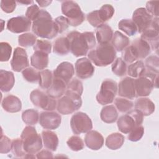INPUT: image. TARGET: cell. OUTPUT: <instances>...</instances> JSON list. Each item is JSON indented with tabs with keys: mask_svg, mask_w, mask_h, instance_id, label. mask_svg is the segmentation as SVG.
Segmentation results:
<instances>
[{
	"mask_svg": "<svg viewBox=\"0 0 159 159\" xmlns=\"http://www.w3.org/2000/svg\"><path fill=\"white\" fill-rule=\"evenodd\" d=\"M30 99L34 106L45 111H53L57 106V102L55 99L37 89L31 92Z\"/></svg>",
	"mask_w": 159,
	"mask_h": 159,
	"instance_id": "11",
	"label": "cell"
},
{
	"mask_svg": "<svg viewBox=\"0 0 159 159\" xmlns=\"http://www.w3.org/2000/svg\"><path fill=\"white\" fill-rule=\"evenodd\" d=\"M68 146L73 151H80L84 148V142L81 138L78 136H71L66 142Z\"/></svg>",
	"mask_w": 159,
	"mask_h": 159,
	"instance_id": "43",
	"label": "cell"
},
{
	"mask_svg": "<svg viewBox=\"0 0 159 159\" xmlns=\"http://www.w3.org/2000/svg\"><path fill=\"white\" fill-rule=\"evenodd\" d=\"M70 45V51L76 57L85 56L89 50L93 48L96 45V39L93 32L71 31L66 36Z\"/></svg>",
	"mask_w": 159,
	"mask_h": 159,
	"instance_id": "1",
	"label": "cell"
},
{
	"mask_svg": "<svg viewBox=\"0 0 159 159\" xmlns=\"http://www.w3.org/2000/svg\"><path fill=\"white\" fill-rule=\"evenodd\" d=\"M114 12V8L111 4H104L99 10H98L99 17L103 23L111 19L113 16Z\"/></svg>",
	"mask_w": 159,
	"mask_h": 159,
	"instance_id": "39",
	"label": "cell"
},
{
	"mask_svg": "<svg viewBox=\"0 0 159 159\" xmlns=\"http://www.w3.org/2000/svg\"><path fill=\"white\" fill-rule=\"evenodd\" d=\"M1 106L6 112L15 113L20 111L22 109V103L20 100L16 96L8 95L2 101Z\"/></svg>",
	"mask_w": 159,
	"mask_h": 159,
	"instance_id": "22",
	"label": "cell"
},
{
	"mask_svg": "<svg viewBox=\"0 0 159 159\" xmlns=\"http://www.w3.org/2000/svg\"><path fill=\"white\" fill-rule=\"evenodd\" d=\"M53 75L49 70H43L39 72V86L43 89H48L53 81Z\"/></svg>",
	"mask_w": 159,
	"mask_h": 159,
	"instance_id": "35",
	"label": "cell"
},
{
	"mask_svg": "<svg viewBox=\"0 0 159 159\" xmlns=\"http://www.w3.org/2000/svg\"><path fill=\"white\" fill-rule=\"evenodd\" d=\"M67 91L77 93L81 96L83 91V86L81 81L76 78H73L67 85Z\"/></svg>",
	"mask_w": 159,
	"mask_h": 159,
	"instance_id": "48",
	"label": "cell"
},
{
	"mask_svg": "<svg viewBox=\"0 0 159 159\" xmlns=\"http://www.w3.org/2000/svg\"><path fill=\"white\" fill-rule=\"evenodd\" d=\"M61 122V116L54 111H45L40 114L39 123L45 129L53 130L57 129Z\"/></svg>",
	"mask_w": 159,
	"mask_h": 159,
	"instance_id": "15",
	"label": "cell"
},
{
	"mask_svg": "<svg viewBox=\"0 0 159 159\" xmlns=\"http://www.w3.org/2000/svg\"><path fill=\"white\" fill-rule=\"evenodd\" d=\"M158 74L147 71L143 75L134 80L137 96H147L155 86L158 88Z\"/></svg>",
	"mask_w": 159,
	"mask_h": 159,
	"instance_id": "5",
	"label": "cell"
},
{
	"mask_svg": "<svg viewBox=\"0 0 159 159\" xmlns=\"http://www.w3.org/2000/svg\"><path fill=\"white\" fill-rule=\"evenodd\" d=\"M20 139L23 148L27 153L35 154L42 148L41 137L34 127L30 125L25 127L21 134Z\"/></svg>",
	"mask_w": 159,
	"mask_h": 159,
	"instance_id": "4",
	"label": "cell"
},
{
	"mask_svg": "<svg viewBox=\"0 0 159 159\" xmlns=\"http://www.w3.org/2000/svg\"><path fill=\"white\" fill-rule=\"evenodd\" d=\"M118 28L127 35L132 36L137 32V28L132 20L129 19H122L118 24Z\"/></svg>",
	"mask_w": 159,
	"mask_h": 159,
	"instance_id": "34",
	"label": "cell"
},
{
	"mask_svg": "<svg viewBox=\"0 0 159 159\" xmlns=\"http://www.w3.org/2000/svg\"><path fill=\"white\" fill-rule=\"evenodd\" d=\"M74 73L73 65L70 62L64 61L58 65L53 71V75L54 77L63 80L68 84L72 78Z\"/></svg>",
	"mask_w": 159,
	"mask_h": 159,
	"instance_id": "19",
	"label": "cell"
},
{
	"mask_svg": "<svg viewBox=\"0 0 159 159\" xmlns=\"http://www.w3.org/2000/svg\"><path fill=\"white\" fill-rule=\"evenodd\" d=\"M100 117L103 122L107 124H111L114 123L117 119L118 112L114 106H106L101 109Z\"/></svg>",
	"mask_w": 159,
	"mask_h": 159,
	"instance_id": "30",
	"label": "cell"
},
{
	"mask_svg": "<svg viewBox=\"0 0 159 159\" xmlns=\"http://www.w3.org/2000/svg\"><path fill=\"white\" fill-rule=\"evenodd\" d=\"M12 141L7 136L1 134L0 139V153H7L9 152L12 149Z\"/></svg>",
	"mask_w": 159,
	"mask_h": 159,
	"instance_id": "51",
	"label": "cell"
},
{
	"mask_svg": "<svg viewBox=\"0 0 159 159\" xmlns=\"http://www.w3.org/2000/svg\"><path fill=\"white\" fill-rule=\"evenodd\" d=\"M131 45L134 48L138 59L145 58L151 52L152 49L149 44L141 38L135 39Z\"/></svg>",
	"mask_w": 159,
	"mask_h": 159,
	"instance_id": "24",
	"label": "cell"
},
{
	"mask_svg": "<svg viewBox=\"0 0 159 159\" xmlns=\"http://www.w3.org/2000/svg\"><path fill=\"white\" fill-rule=\"evenodd\" d=\"M40 9L36 4H33L29 6L26 11L25 17L30 20H34L38 16Z\"/></svg>",
	"mask_w": 159,
	"mask_h": 159,
	"instance_id": "54",
	"label": "cell"
},
{
	"mask_svg": "<svg viewBox=\"0 0 159 159\" xmlns=\"http://www.w3.org/2000/svg\"><path fill=\"white\" fill-rule=\"evenodd\" d=\"M112 45L118 52L124 50L130 43L129 39L119 31H116L111 40Z\"/></svg>",
	"mask_w": 159,
	"mask_h": 159,
	"instance_id": "29",
	"label": "cell"
},
{
	"mask_svg": "<svg viewBox=\"0 0 159 159\" xmlns=\"http://www.w3.org/2000/svg\"><path fill=\"white\" fill-rule=\"evenodd\" d=\"M67 85L68 84L63 80L53 76L52 83L47 89V93L49 96L53 99L59 98L65 93Z\"/></svg>",
	"mask_w": 159,
	"mask_h": 159,
	"instance_id": "21",
	"label": "cell"
},
{
	"mask_svg": "<svg viewBox=\"0 0 159 159\" xmlns=\"http://www.w3.org/2000/svg\"><path fill=\"white\" fill-rule=\"evenodd\" d=\"M36 2H37L39 6L42 7H47L52 2V1H36Z\"/></svg>",
	"mask_w": 159,
	"mask_h": 159,
	"instance_id": "57",
	"label": "cell"
},
{
	"mask_svg": "<svg viewBox=\"0 0 159 159\" xmlns=\"http://www.w3.org/2000/svg\"><path fill=\"white\" fill-rule=\"evenodd\" d=\"M152 20V16L144 7L137 8L132 15V20L137 26V31L141 34L150 27Z\"/></svg>",
	"mask_w": 159,
	"mask_h": 159,
	"instance_id": "12",
	"label": "cell"
},
{
	"mask_svg": "<svg viewBox=\"0 0 159 159\" xmlns=\"http://www.w3.org/2000/svg\"><path fill=\"white\" fill-rule=\"evenodd\" d=\"M81 95L66 90L65 96L58 100L57 109L60 114L67 115L77 111L81 107Z\"/></svg>",
	"mask_w": 159,
	"mask_h": 159,
	"instance_id": "6",
	"label": "cell"
},
{
	"mask_svg": "<svg viewBox=\"0 0 159 159\" xmlns=\"http://www.w3.org/2000/svg\"><path fill=\"white\" fill-rule=\"evenodd\" d=\"M123 60L127 63H132L138 60V57L132 45L126 47L122 53Z\"/></svg>",
	"mask_w": 159,
	"mask_h": 159,
	"instance_id": "47",
	"label": "cell"
},
{
	"mask_svg": "<svg viewBox=\"0 0 159 159\" xmlns=\"http://www.w3.org/2000/svg\"><path fill=\"white\" fill-rule=\"evenodd\" d=\"M34 51L42 52L47 54L51 52L52 43L48 40H37L35 45L33 47Z\"/></svg>",
	"mask_w": 159,
	"mask_h": 159,
	"instance_id": "44",
	"label": "cell"
},
{
	"mask_svg": "<svg viewBox=\"0 0 159 159\" xmlns=\"http://www.w3.org/2000/svg\"><path fill=\"white\" fill-rule=\"evenodd\" d=\"M140 38L146 41L152 50L158 48V18L153 19L150 27L142 33Z\"/></svg>",
	"mask_w": 159,
	"mask_h": 159,
	"instance_id": "13",
	"label": "cell"
},
{
	"mask_svg": "<svg viewBox=\"0 0 159 159\" xmlns=\"http://www.w3.org/2000/svg\"><path fill=\"white\" fill-rule=\"evenodd\" d=\"M29 65V62L25 50L20 47H16L11 61L12 69L14 71L20 72L27 67Z\"/></svg>",
	"mask_w": 159,
	"mask_h": 159,
	"instance_id": "16",
	"label": "cell"
},
{
	"mask_svg": "<svg viewBox=\"0 0 159 159\" xmlns=\"http://www.w3.org/2000/svg\"><path fill=\"white\" fill-rule=\"evenodd\" d=\"M14 83L15 78L12 72L0 70V89L2 92H8L11 90Z\"/></svg>",
	"mask_w": 159,
	"mask_h": 159,
	"instance_id": "26",
	"label": "cell"
},
{
	"mask_svg": "<svg viewBox=\"0 0 159 159\" xmlns=\"http://www.w3.org/2000/svg\"><path fill=\"white\" fill-rule=\"evenodd\" d=\"M86 145L93 150H99L104 144L103 136L96 130H89L84 137Z\"/></svg>",
	"mask_w": 159,
	"mask_h": 159,
	"instance_id": "20",
	"label": "cell"
},
{
	"mask_svg": "<svg viewBox=\"0 0 159 159\" xmlns=\"http://www.w3.org/2000/svg\"><path fill=\"white\" fill-rule=\"evenodd\" d=\"M11 150L13 155L17 158H24L27 155L23 148L22 140L20 139H16L12 140Z\"/></svg>",
	"mask_w": 159,
	"mask_h": 159,
	"instance_id": "42",
	"label": "cell"
},
{
	"mask_svg": "<svg viewBox=\"0 0 159 159\" xmlns=\"http://www.w3.org/2000/svg\"><path fill=\"white\" fill-rule=\"evenodd\" d=\"M111 68L112 72L118 76H122L126 75L127 64L121 58H117L114 61Z\"/></svg>",
	"mask_w": 159,
	"mask_h": 159,
	"instance_id": "37",
	"label": "cell"
},
{
	"mask_svg": "<svg viewBox=\"0 0 159 159\" xmlns=\"http://www.w3.org/2000/svg\"><path fill=\"white\" fill-rule=\"evenodd\" d=\"M42 137L44 147L51 151H56L58 145V138L57 134L50 130H43Z\"/></svg>",
	"mask_w": 159,
	"mask_h": 159,
	"instance_id": "28",
	"label": "cell"
},
{
	"mask_svg": "<svg viewBox=\"0 0 159 159\" xmlns=\"http://www.w3.org/2000/svg\"><path fill=\"white\" fill-rule=\"evenodd\" d=\"M125 140L124 136L118 132L110 134L106 139V145L111 150H117L120 148Z\"/></svg>",
	"mask_w": 159,
	"mask_h": 159,
	"instance_id": "31",
	"label": "cell"
},
{
	"mask_svg": "<svg viewBox=\"0 0 159 159\" xmlns=\"http://www.w3.org/2000/svg\"><path fill=\"white\" fill-rule=\"evenodd\" d=\"M70 126L75 134H81L91 130L93 128V123L86 113L78 112L72 116Z\"/></svg>",
	"mask_w": 159,
	"mask_h": 159,
	"instance_id": "10",
	"label": "cell"
},
{
	"mask_svg": "<svg viewBox=\"0 0 159 159\" xmlns=\"http://www.w3.org/2000/svg\"><path fill=\"white\" fill-rule=\"evenodd\" d=\"M158 1H150L146 4V10L147 11L156 17L158 16Z\"/></svg>",
	"mask_w": 159,
	"mask_h": 159,
	"instance_id": "53",
	"label": "cell"
},
{
	"mask_svg": "<svg viewBox=\"0 0 159 159\" xmlns=\"http://www.w3.org/2000/svg\"><path fill=\"white\" fill-rule=\"evenodd\" d=\"M30 63L37 70H43L48 64V55L47 53L35 51L30 57Z\"/></svg>",
	"mask_w": 159,
	"mask_h": 159,
	"instance_id": "27",
	"label": "cell"
},
{
	"mask_svg": "<svg viewBox=\"0 0 159 159\" xmlns=\"http://www.w3.org/2000/svg\"><path fill=\"white\" fill-rule=\"evenodd\" d=\"M113 30L111 27L106 24H103L97 27L96 30V39L99 44L108 43L112 40L113 37Z\"/></svg>",
	"mask_w": 159,
	"mask_h": 159,
	"instance_id": "25",
	"label": "cell"
},
{
	"mask_svg": "<svg viewBox=\"0 0 159 159\" xmlns=\"http://www.w3.org/2000/svg\"><path fill=\"white\" fill-rule=\"evenodd\" d=\"M12 53V47L9 43L5 42L0 43V53L1 61H7L9 60Z\"/></svg>",
	"mask_w": 159,
	"mask_h": 159,
	"instance_id": "45",
	"label": "cell"
},
{
	"mask_svg": "<svg viewBox=\"0 0 159 159\" xmlns=\"http://www.w3.org/2000/svg\"><path fill=\"white\" fill-rule=\"evenodd\" d=\"M117 91V84L111 79H106L101 84L99 92L96 99L101 105L111 104L113 102Z\"/></svg>",
	"mask_w": 159,
	"mask_h": 159,
	"instance_id": "9",
	"label": "cell"
},
{
	"mask_svg": "<svg viewBox=\"0 0 159 159\" xmlns=\"http://www.w3.org/2000/svg\"><path fill=\"white\" fill-rule=\"evenodd\" d=\"M37 158H53V154L50 150H42L37 153Z\"/></svg>",
	"mask_w": 159,
	"mask_h": 159,
	"instance_id": "56",
	"label": "cell"
},
{
	"mask_svg": "<svg viewBox=\"0 0 159 159\" xmlns=\"http://www.w3.org/2000/svg\"><path fill=\"white\" fill-rule=\"evenodd\" d=\"M22 119L27 125H35L39 120V112L37 110L33 109H27L22 112Z\"/></svg>",
	"mask_w": 159,
	"mask_h": 159,
	"instance_id": "36",
	"label": "cell"
},
{
	"mask_svg": "<svg viewBox=\"0 0 159 159\" xmlns=\"http://www.w3.org/2000/svg\"><path fill=\"white\" fill-rule=\"evenodd\" d=\"M158 57L155 55H151L145 60V66L148 71L158 74Z\"/></svg>",
	"mask_w": 159,
	"mask_h": 159,
	"instance_id": "46",
	"label": "cell"
},
{
	"mask_svg": "<svg viewBox=\"0 0 159 159\" xmlns=\"http://www.w3.org/2000/svg\"><path fill=\"white\" fill-rule=\"evenodd\" d=\"M61 12L64 14L70 25L76 27L84 20L85 16L79 5L73 1H65L61 3Z\"/></svg>",
	"mask_w": 159,
	"mask_h": 159,
	"instance_id": "8",
	"label": "cell"
},
{
	"mask_svg": "<svg viewBox=\"0 0 159 159\" xmlns=\"http://www.w3.org/2000/svg\"><path fill=\"white\" fill-rule=\"evenodd\" d=\"M24 78L30 83H37L39 80V72L32 67L25 68L22 71Z\"/></svg>",
	"mask_w": 159,
	"mask_h": 159,
	"instance_id": "41",
	"label": "cell"
},
{
	"mask_svg": "<svg viewBox=\"0 0 159 159\" xmlns=\"http://www.w3.org/2000/svg\"><path fill=\"white\" fill-rule=\"evenodd\" d=\"M127 70L129 76L137 78L145 73L146 68L143 62L141 60H138L129 65Z\"/></svg>",
	"mask_w": 159,
	"mask_h": 159,
	"instance_id": "33",
	"label": "cell"
},
{
	"mask_svg": "<svg viewBox=\"0 0 159 159\" xmlns=\"http://www.w3.org/2000/svg\"><path fill=\"white\" fill-rule=\"evenodd\" d=\"M31 20L25 16H20L11 18L7 22V29L11 32L19 34L30 29Z\"/></svg>",
	"mask_w": 159,
	"mask_h": 159,
	"instance_id": "14",
	"label": "cell"
},
{
	"mask_svg": "<svg viewBox=\"0 0 159 159\" xmlns=\"http://www.w3.org/2000/svg\"><path fill=\"white\" fill-rule=\"evenodd\" d=\"M118 94L120 96L129 99H133L136 97L134 79L130 77L123 78L119 83Z\"/></svg>",
	"mask_w": 159,
	"mask_h": 159,
	"instance_id": "18",
	"label": "cell"
},
{
	"mask_svg": "<svg viewBox=\"0 0 159 159\" xmlns=\"http://www.w3.org/2000/svg\"><path fill=\"white\" fill-rule=\"evenodd\" d=\"M70 52L69 41L66 37L58 38L53 43V52L58 55H65Z\"/></svg>",
	"mask_w": 159,
	"mask_h": 159,
	"instance_id": "32",
	"label": "cell"
},
{
	"mask_svg": "<svg viewBox=\"0 0 159 159\" xmlns=\"http://www.w3.org/2000/svg\"><path fill=\"white\" fill-rule=\"evenodd\" d=\"M54 21L57 24V26L58 29V33L60 34L66 30L70 25V24L67 18L63 16L57 17V18H55Z\"/></svg>",
	"mask_w": 159,
	"mask_h": 159,
	"instance_id": "52",
	"label": "cell"
},
{
	"mask_svg": "<svg viewBox=\"0 0 159 159\" xmlns=\"http://www.w3.org/2000/svg\"><path fill=\"white\" fill-rule=\"evenodd\" d=\"M18 3L22 4H25V5H28V4H32L34 2L33 1H17Z\"/></svg>",
	"mask_w": 159,
	"mask_h": 159,
	"instance_id": "58",
	"label": "cell"
},
{
	"mask_svg": "<svg viewBox=\"0 0 159 159\" xmlns=\"http://www.w3.org/2000/svg\"><path fill=\"white\" fill-rule=\"evenodd\" d=\"M135 109L140 111L143 116H147L152 114L155 109L154 103L147 98H140L135 102Z\"/></svg>",
	"mask_w": 159,
	"mask_h": 159,
	"instance_id": "23",
	"label": "cell"
},
{
	"mask_svg": "<svg viewBox=\"0 0 159 159\" xmlns=\"http://www.w3.org/2000/svg\"><path fill=\"white\" fill-rule=\"evenodd\" d=\"M127 138L132 142H137L140 140L144 134V128L143 126L139 125L133 129L129 133Z\"/></svg>",
	"mask_w": 159,
	"mask_h": 159,
	"instance_id": "49",
	"label": "cell"
},
{
	"mask_svg": "<svg viewBox=\"0 0 159 159\" xmlns=\"http://www.w3.org/2000/svg\"><path fill=\"white\" fill-rule=\"evenodd\" d=\"M116 108L120 112H126L130 111L134 107V103L125 98H117L114 101Z\"/></svg>",
	"mask_w": 159,
	"mask_h": 159,
	"instance_id": "40",
	"label": "cell"
},
{
	"mask_svg": "<svg viewBox=\"0 0 159 159\" xmlns=\"http://www.w3.org/2000/svg\"><path fill=\"white\" fill-rule=\"evenodd\" d=\"M75 71L76 76L80 79L91 78L94 72V67L91 61L87 58H81L75 63Z\"/></svg>",
	"mask_w": 159,
	"mask_h": 159,
	"instance_id": "17",
	"label": "cell"
},
{
	"mask_svg": "<svg viewBox=\"0 0 159 159\" xmlns=\"http://www.w3.org/2000/svg\"><path fill=\"white\" fill-rule=\"evenodd\" d=\"M89 60L98 66H106L112 63L116 57V51L109 43L99 44L88 54Z\"/></svg>",
	"mask_w": 159,
	"mask_h": 159,
	"instance_id": "3",
	"label": "cell"
},
{
	"mask_svg": "<svg viewBox=\"0 0 159 159\" xmlns=\"http://www.w3.org/2000/svg\"><path fill=\"white\" fill-rule=\"evenodd\" d=\"M16 7V2L14 1H1V8L6 13L12 12Z\"/></svg>",
	"mask_w": 159,
	"mask_h": 159,
	"instance_id": "55",
	"label": "cell"
},
{
	"mask_svg": "<svg viewBox=\"0 0 159 159\" xmlns=\"http://www.w3.org/2000/svg\"><path fill=\"white\" fill-rule=\"evenodd\" d=\"M86 19L88 22L94 27H98L104 24L99 17L98 10H95L88 13L86 16Z\"/></svg>",
	"mask_w": 159,
	"mask_h": 159,
	"instance_id": "50",
	"label": "cell"
},
{
	"mask_svg": "<svg viewBox=\"0 0 159 159\" xmlns=\"http://www.w3.org/2000/svg\"><path fill=\"white\" fill-rule=\"evenodd\" d=\"M37 41V37L32 33H25L18 37V43L20 46L29 47L34 45Z\"/></svg>",
	"mask_w": 159,
	"mask_h": 159,
	"instance_id": "38",
	"label": "cell"
},
{
	"mask_svg": "<svg viewBox=\"0 0 159 159\" xmlns=\"http://www.w3.org/2000/svg\"><path fill=\"white\" fill-rule=\"evenodd\" d=\"M143 116L135 109L129 111L126 114L120 116L117 120L119 130L123 134H129L135 127L141 125L143 122Z\"/></svg>",
	"mask_w": 159,
	"mask_h": 159,
	"instance_id": "7",
	"label": "cell"
},
{
	"mask_svg": "<svg viewBox=\"0 0 159 159\" xmlns=\"http://www.w3.org/2000/svg\"><path fill=\"white\" fill-rule=\"evenodd\" d=\"M32 29L35 35L43 39H52L57 36L58 29L50 13L40 9L37 18L32 22Z\"/></svg>",
	"mask_w": 159,
	"mask_h": 159,
	"instance_id": "2",
	"label": "cell"
}]
</instances>
